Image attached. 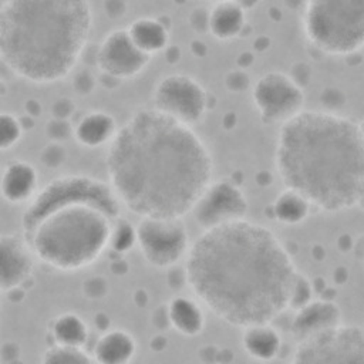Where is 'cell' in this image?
Segmentation results:
<instances>
[{"instance_id":"6da1fadb","label":"cell","mask_w":364,"mask_h":364,"mask_svg":"<svg viewBox=\"0 0 364 364\" xmlns=\"http://www.w3.org/2000/svg\"><path fill=\"white\" fill-rule=\"evenodd\" d=\"M186 284L219 320L233 327L272 323L289 310L299 269L269 228L247 218L216 226L191 243Z\"/></svg>"},{"instance_id":"7a4b0ae2","label":"cell","mask_w":364,"mask_h":364,"mask_svg":"<svg viewBox=\"0 0 364 364\" xmlns=\"http://www.w3.org/2000/svg\"><path fill=\"white\" fill-rule=\"evenodd\" d=\"M108 182L141 216L183 218L213 181L215 162L193 127L152 107L135 109L107 146Z\"/></svg>"},{"instance_id":"3957f363","label":"cell","mask_w":364,"mask_h":364,"mask_svg":"<svg viewBox=\"0 0 364 364\" xmlns=\"http://www.w3.org/2000/svg\"><path fill=\"white\" fill-rule=\"evenodd\" d=\"M274 169L284 186L326 213L357 206L364 191V138L358 122L330 109H303L279 127Z\"/></svg>"},{"instance_id":"277c9868","label":"cell","mask_w":364,"mask_h":364,"mask_svg":"<svg viewBox=\"0 0 364 364\" xmlns=\"http://www.w3.org/2000/svg\"><path fill=\"white\" fill-rule=\"evenodd\" d=\"M122 203L108 181L68 173L50 179L21 213V235L37 260L73 273L107 253Z\"/></svg>"},{"instance_id":"5b68a950","label":"cell","mask_w":364,"mask_h":364,"mask_svg":"<svg viewBox=\"0 0 364 364\" xmlns=\"http://www.w3.org/2000/svg\"><path fill=\"white\" fill-rule=\"evenodd\" d=\"M94 26L90 0H4L0 58L16 77L53 84L77 67Z\"/></svg>"},{"instance_id":"8992f818","label":"cell","mask_w":364,"mask_h":364,"mask_svg":"<svg viewBox=\"0 0 364 364\" xmlns=\"http://www.w3.org/2000/svg\"><path fill=\"white\" fill-rule=\"evenodd\" d=\"M303 34L317 51L347 57L364 48V0H306Z\"/></svg>"},{"instance_id":"52a82bcc","label":"cell","mask_w":364,"mask_h":364,"mask_svg":"<svg viewBox=\"0 0 364 364\" xmlns=\"http://www.w3.org/2000/svg\"><path fill=\"white\" fill-rule=\"evenodd\" d=\"M135 226L136 247L151 267L168 270L186 257L191 242L182 218L141 216Z\"/></svg>"},{"instance_id":"ba28073f","label":"cell","mask_w":364,"mask_h":364,"mask_svg":"<svg viewBox=\"0 0 364 364\" xmlns=\"http://www.w3.org/2000/svg\"><path fill=\"white\" fill-rule=\"evenodd\" d=\"M151 101L152 108L189 127L199 125L210 108L206 88L183 73L161 77L152 88Z\"/></svg>"},{"instance_id":"9c48e42d","label":"cell","mask_w":364,"mask_h":364,"mask_svg":"<svg viewBox=\"0 0 364 364\" xmlns=\"http://www.w3.org/2000/svg\"><path fill=\"white\" fill-rule=\"evenodd\" d=\"M253 107L266 125H283L304 109V88L287 73L267 71L250 87Z\"/></svg>"},{"instance_id":"30bf717a","label":"cell","mask_w":364,"mask_h":364,"mask_svg":"<svg viewBox=\"0 0 364 364\" xmlns=\"http://www.w3.org/2000/svg\"><path fill=\"white\" fill-rule=\"evenodd\" d=\"M293 363H364V327L340 323L296 344Z\"/></svg>"},{"instance_id":"8fae6325","label":"cell","mask_w":364,"mask_h":364,"mask_svg":"<svg viewBox=\"0 0 364 364\" xmlns=\"http://www.w3.org/2000/svg\"><path fill=\"white\" fill-rule=\"evenodd\" d=\"M247 212L249 202L243 189L239 182L229 178L213 179L191 210L202 230L246 219Z\"/></svg>"},{"instance_id":"7c38bea8","label":"cell","mask_w":364,"mask_h":364,"mask_svg":"<svg viewBox=\"0 0 364 364\" xmlns=\"http://www.w3.org/2000/svg\"><path fill=\"white\" fill-rule=\"evenodd\" d=\"M152 55L135 46L127 28L109 30L95 50V67L100 73L112 75L119 81L138 77L151 63Z\"/></svg>"},{"instance_id":"4fadbf2b","label":"cell","mask_w":364,"mask_h":364,"mask_svg":"<svg viewBox=\"0 0 364 364\" xmlns=\"http://www.w3.org/2000/svg\"><path fill=\"white\" fill-rule=\"evenodd\" d=\"M36 256L21 233H3L0 236V290L3 294L26 287L33 280Z\"/></svg>"},{"instance_id":"5bb4252c","label":"cell","mask_w":364,"mask_h":364,"mask_svg":"<svg viewBox=\"0 0 364 364\" xmlns=\"http://www.w3.org/2000/svg\"><path fill=\"white\" fill-rule=\"evenodd\" d=\"M340 323H343V313L336 301L327 297L313 299L294 310L289 324V334L297 344Z\"/></svg>"},{"instance_id":"9a60e30c","label":"cell","mask_w":364,"mask_h":364,"mask_svg":"<svg viewBox=\"0 0 364 364\" xmlns=\"http://www.w3.org/2000/svg\"><path fill=\"white\" fill-rule=\"evenodd\" d=\"M38 172L26 159L10 161L1 172V196L10 205H27L38 192Z\"/></svg>"},{"instance_id":"2e32d148","label":"cell","mask_w":364,"mask_h":364,"mask_svg":"<svg viewBox=\"0 0 364 364\" xmlns=\"http://www.w3.org/2000/svg\"><path fill=\"white\" fill-rule=\"evenodd\" d=\"M119 125L112 114L101 109L84 112L74 124L75 142L87 149L108 146L118 132Z\"/></svg>"},{"instance_id":"e0dca14e","label":"cell","mask_w":364,"mask_h":364,"mask_svg":"<svg viewBox=\"0 0 364 364\" xmlns=\"http://www.w3.org/2000/svg\"><path fill=\"white\" fill-rule=\"evenodd\" d=\"M247 27V10L235 0L212 3L208 11V33L219 41L240 37Z\"/></svg>"},{"instance_id":"ac0fdd59","label":"cell","mask_w":364,"mask_h":364,"mask_svg":"<svg viewBox=\"0 0 364 364\" xmlns=\"http://www.w3.org/2000/svg\"><path fill=\"white\" fill-rule=\"evenodd\" d=\"M203 304L195 297L176 294L166 303L171 328L183 337H196L206 327Z\"/></svg>"},{"instance_id":"d6986e66","label":"cell","mask_w":364,"mask_h":364,"mask_svg":"<svg viewBox=\"0 0 364 364\" xmlns=\"http://www.w3.org/2000/svg\"><path fill=\"white\" fill-rule=\"evenodd\" d=\"M138 350L135 337L125 328L111 327L100 334L92 346V357L95 363L102 364H125L132 361Z\"/></svg>"},{"instance_id":"ffe728a7","label":"cell","mask_w":364,"mask_h":364,"mask_svg":"<svg viewBox=\"0 0 364 364\" xmlns=\"http://www.w3.org/2000/svg\"><path fill=\"white\" fill-rule=\"evenodd\" d=\"M245 353L257 361H272L282 350V336L272 323H257L242 328Z\"/></svg>"},{"instance_id":"44dd1931","label":"cell","mask_w":364,"mask_h":364,"mask_svg":"<svg viewBox=\"0 0 364 364\" xmlns=\"http://www.w3.org/2000/svg\"><path fill=\"white\" fill-rule=\"evenodd\" d=\"M127 30L135 46L152 57L164 53L171 41V26L156 17H138L128 24Z\"/></svg>"},{"instance_id":"7402d4cb","label":"cell","mask_w":364,"mask_h":364,"mask_svg":"<svg viewBox=\"0 0 364 364\" xmlns=\"http://www.w3.org/2000/svg\"><path fill=\"white\" fill-rule=\"evenodd\" d=\"M314 206L299 191L284 186L270 203V218L284 226L301 225Z\"/></svg>"},{"instance_id":"603a6c76","label":"cell","mask_w":364,"mask_h":364,"mask_svg":"<svg viewBox=\"0 0 364 364\" xmlns=\"http://www.w3.org/2000/svg\"><path fill=\"white\" fill-rule=\"evenodd\" d=\"M50 344H68L85 347L90 338V327L87 321L74 311H65L54 317L48 324Z\"/></svg>"},{"instance_id":"cb8c5ba5","label":"cell","mask_w":364,"mask_h":364,"mask_svg":"<svg viewBox=\"0 0 364 364\" xmlns=\"http://www.w3.org/2000/svg\"><path fill=\"white\" fill-rule=\"evenodd\" d=\"M40 361L43 364H91L95 363L92 353L85 347L68 346V344H48L41 353Z\"/></svg>"},{"instance_id":"d4e9b609","label":"cell","mask_w":364,"mask_h":364,"mask_svg":"<svg viewBox=\"0 0 364 364\" xmlns=\"http://www.w3.org/2000/svg\"><path fill=\"white\" fill-rule=\"evenodd\" d=\"M136 247V226L122 215L114 220L107 255L125 256Z\"/></svg>"},{"instance_id":"484cf974","label":"cell","mask_w":364,"mask_h":364,"mask_svg":"<svg viewBox=\"0 0 364 364\" xmlns=\"http://www.w3.org/2000/svg\"><path fill=\"white\" fill-rule=\"evenodd\" d=\"M26 128L23 125L21 117L13 112L3 111L0 115V148L1 151H9L14 148L23 138Z\"/></svg>"},{"instance_id":"4316f807","label":"cell","mask_w":364,"mask_h":364,"mask_svg":"<svg viewBox=\"0 0 364 364\" xmlns=\"http://www.w3.org/2000/svg\"><path fill=\"white\" fill-rule=\"evenodd\" d=\"M314 294V284L310 282V279L299 270L296 274V279L293 282L290 297H289V310L299 309L304 304H307L310 300H313Z\"/></svg>"},{"instance_id":"83f0119b","label":"cell","mask_w":364,"mask_h":364,"mask_svg":"<svg viewBox=\"0 0 364 364\" xmlns=\"http://www.w3.org/2000/svg\"><path fill=\"white\" fill-rule=\"evenodd\" d=\"M38 159L44 168H47L50 171H55V169H60L61 166H64V164L67 162L68 151L63 142L48 141V144H46L40 149Z\"/></svg>"},{"instance_id":"f1b7e54d","label":"cell","mask_w":364,"mask_h":364,"mask_svg":"<svg viewBox=\"0 0 364 364\" xmlns=\"http://www.w3.org/2000/svg\"><path fill=\"white\" fill-rule=\"evenodd\" d=\"M44 134L48 138V141L64 144L67 139L74 136V125L70 122V119L50 117V119L46 124Z\"/></svg>"},{"instance_id":"f546056e","label":"cell","mask_w":364,"mask_h":364,"mask_svg":"<svg viewBox=\"0 0 364 364\" xmlns=\"http://www.w3.org/2000/svg\"><path fill=\"white\" fill-rule=\"evenodd\" d=\"M109 286L104 276L92 274L88 276L81 286V293L88 300H101L108 294Z\"/></svg>"},{"instance_id":"4dcf8cb0","label":"cell","mask_w":364,"mask_h":364,"mask_svg":"<svg viewBox=\"0 0 364 364\" xmlns=\"http://www.w3.org/2000/svg\"><path fill=\"white\" fill-rule=\"evenodd\" d=\"M97 82H98L97 77L88 68L77 70L71 78V87H73L74 92L78 95H82V97L94 92Z\"/></svg>"},{"instance_id":"1f68e13d","label":"cell","mask_w":364,"mask_h":364,"mask_svg":"<svg viewBox=\"0 0 364 364\" xmlns=\"http://www.w3.org/2000/svg\"><path fill=\"white\" fill-rule=\"evenodd\" d=\"M225 84L230 92H243L250 88L253 82H250V77L245 68H237L226 75Z\"/></svg>"},{"instance_id":"d6a6232c","label":"cell","mask_w":364,"mask_h":364,"mask_svg":"<svg viewBox=\"0 0 364 364\" xmlns=\"http://www.w3.org/2000/svg\"><path fill=\"white\" fill-rule=\"evenodd\" d=\"M51 117L60 119H70L75 112V102L65 95L57 97L50 107Z\"/></svg>"},{"instance_id":"836d02e7","label":"cell","mask_w":364,"mask_h":364,"mask_svg":"<svg viewBox=\"0 0 364 364\" xmlns=\"http://www.w3.org/2000/svg\"><path fill=\"white\" fill-rule=\"evenodd\" d=\"M1 363L3 364H16L21 360V347L16 341H6L1 346L0 351Z\"/></svg>"},{"instance_id":"e575fe53","label":"cell","mask_w":364,"mask_h":364,"mask_svg":"<svg viewBox=\"0 0 364 364\" xmlns=\"http://www.w3.org/2000/svg\"><path fill=\"white\" fill-rule=\"evenodd\" d=\"M127 0H104V11L111 20H119L127 14Z\"/></svg>"},{"instance_id":"d590c367","label":"cell","mask_w":364,"mask_h":364,"mask_svg":"<svg viewBox=\"0 0 364 364\" xmlns=\"http://www.w3.org/2000/svg\"><path fill=\"white\" fill-rule=\"evenodd\" d=\"M151 323L152 326L158 330V331H165L168 328H171L169 324V317H168V310H166V304L158 306L152 314H151Z\"/></svg>"},{"instance_id":"8d00e7d4","label":"cell","mask_w":364,"mask_h":364,"mask_svg":"<svg viewBox=\"0 0 364 364\" xmlns=\"http://www.w3.org/2000/svg\"><path fill=\"white\" fill-rule=\"evenodd\" d=\"M109 259V270L117 274V276H124L129 272V263L127 262L125 256H119V255H108Z\"/></svg>"},{"instance_id":"74e56055","label":"cell","mask_w":364,"mask_h":364,"mask_svg":"<svg viewBox=\"0 0 364 364\" xmlns=\"http://www.w3.org/2000/svg\"><path fill=\"white\" fill-rule=\"evenodd\" d=\"M92 327H94V330H97L100 333H104V331L109 330L112 327L111 317L105 311H97L92 316Z\"/></svg>"},{"instance_id":"f35d334b","label":"cell","mask_w":364,"mask_h":364,"mask_svg":"<svg viewBox=\"0 0 364 364\" xmlns=\"http://www.w3.org/2000/svg\"><path fill=\"white\" fill-rule=\"evenodd\" d=\"M43 112V105L37 98H28L24 102V114L31 117V118H38Z\"/></svg>"},{"instance_id":"ab89813d","label":"cell","mask_w":364,"mask_h":364,"mask_svg":"<svg viewBox=\"0 0 364 364\" xmlns=\"http://www.w3.org/2000/svg\"><path fill=\"white\" fill-rule=\"evenodd\" d=\"M149 347L152 351L155 353H162L166 347H168V338L165 337L164 331H158L156 334H154L149 340Z\"/></svg>"},{"instance_id":"60d3db41","label":"cell","mask_w":364,"mask_h":364,"mask_svg":"<svg viewBox=\"0 0 364 364\" xmlns=\"http://www.w3.org/2000/svg\"><path fill=\"white\" fill-rule=\"evenodd\" d=\"M132 301L136 307L144 309L149 303V293L145 289L139 287L132 293Z\"/></svg>"},{"instance_id":"b9f144b4","label":"cell","mask_w":364,"mask_h":364,"mask_svg":"<svg viewBox=\"0 0 364 364\" xmlns=\"http://www.w3.org/2000/svg\"><path fill=\"white\" fill-rule=\"evenodd\" d=\"M100 80H101L102 87H104L105 90H108V91L118 88V87L121 85V82H122V81H119L118 78H115V77H112V75H108V74H102V73H100Z\"/></svg>"},{"instance_id":"7bdbcfd3","label":"cell","mask_w":364,"mask_h":364,"mask_svg":"<svg viewBox=\"0 0 364 364\" xmlns=\"http://www.w3.org/2000/svg\"><path fill=\"white\" fill-rule=\"evenodd\" d=\"M165 58H166V61L168 63H171V64H173V63H176V61H179V58H181V51H179V48L178 47H175V46H168L166 48H165Z\"/></svg>"},{"instance_id":"ee69618b","label":"cell","mask_w":364,"mask_h":364,"mask_svg":"<svg viewBox=\"0 0 364 364\" xmlns=\"http://www.w3.org/2000/svg\"><path fill=\"white\" fill-rule=\"evenodd\" d=\"M206 1H209L212 4V3H216V1H220V0H206ZM235 1H239L247 11H250L259 4L260 0H235Z\"/></svg>"},{"instance_id":"f6af8a7d","label":"cell","mask_w":364,"mask_h":364,"mask_svg":"<svg viewBox=\"0 0 364 364\" xmlns=\"http://www.w3.org/2000/svg\"><path fill=\"white\" fill-rule=\"evenodd\" d=\"M357 208H360L364 212V191H363V193H361V196H360V199L357 202Z\"/></svg>"},{"instance_id":"bcb514c9","label":"cell","mask_w":364,"mask_h":364,"mask_svg":"<svg viewBox=\"0 0 364 364\" xmlns=\"http://www.w3.org/2000/svg\"><path fill=\"white\" fill-rule=\"evenodd\" d=\"M358 127H360V131H361V135H363V138H364V119H363V121H360V122H358Z\"/></svg>"}]
</instances>
